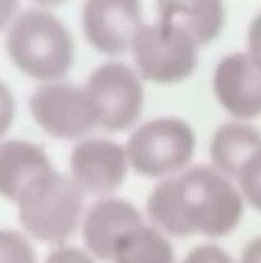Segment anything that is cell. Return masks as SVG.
I'll return each mask as SVG.
<instances>
[{
	"label": "cell",
	"instance_id": "cell-19",
	"mask_svg": "<svg viewBox=\"0 0 261 263\" xmlns=\"http://www.w3.org/2000/svg\"><path fill=\"white\" fill-rule=\"evenodd\" d=\"M14 119V99L9 89L0 82V136L8 131Z\"/></svg>",
	"mask_w": 261,
	"mask_h": 263
},
{
	"label": "cell",
	"instance_id": "cell-8",
	"mask_svg": "<svg viewBox=\"0 0 261 263\" xmlns=\"http://www.w3.org/2000/svg\"><path fill=\"white\" fill-rule=\"evenodd\" d=\"M82 22L88 42L108 55L132 49L145 25L140 3L134 0H91L83 8Z\"/></svg>",
	"mask_w": 261,
	"mask_h": 263
},
{
	"label": "cell",
	"instance_id": "cell-16",
	"mask_svg": "<svg viewBox=\"0 0 261 263\" xmlns=\"http://www.w3.org/2000/svg\"><path fill=\"white\" fill-rule=\"evenodd\" d=\"M0 263H35V254L20 234L0 230Z\"/></svg>",
	"mask_w": 261,
	"mask_h": 263
},
{
	"label": "cell",
	"instance_id": "cell-22",
	"mask_svg": "<svg viewBox=\"0 0 261 263\" xmlns=\"http://www.w3.org/2000/svg\"><path fill=\"white\" fill-rule=\"evenodd\" d=\"M242 263H261V236L255 237L245 247Z\"/></svg>",
	"mask_w": 261,
	"mask_h": 263
},
{
	"label": "cell",
	"instance_id": "cell-9",
	"mask_svg": "<svg viewBox=\"0 0 261 263\" xmlns=\"http://www.w3.org/2000/svg\"><path fill=\"white\" fill-rule=\"evenodd\" d=\"M128 166L126 148L103 139H91L80 143L71 156L72 180L83 193H114L123 185Z\"/></svg>",
	"mask_w": 261,
	"mask_h": 263
},
{
	"label": "cell",
	"instance_id": "cell-15",
	"mask_svg": "<svg viewBox=\"0 0 261 263\" xmlns=\"http://www.w3.org/2000/svg\"><path fill=\"white\" fill-rule=\"evenodd\" d=\"M112 262L175 263V254L171 243L160 231L140 225L117 243Z\"/></svg>",
	"mask_w": 261,
	"mask_h": 263
},
{
	"label": "cell",
	"instance_id": "cell-5",
	"mask_svg": "<svg viewBox=\"0 0 261 263\" xmlns=\"http://www.w3.org/2000/svg\"><path fill=\"white\" fill-rule=\"evenodd\" d=\"M197 43L178 28L154 22L138 31L132 52L140 74L155 83H177L197 66Z\"/></svg>",
	"mask_w": 261,
	"mask_h": 263
},
{
	"label": "cell",
	"instance_id": "cell-10",
	"mask_svg": "<svg viewBox=\"0 0 261 263\" xmlns=\"http://www.w3.org/2000/svg\"><path fill=\"white\" fill-rule=\"evenodd\" d=\"M214 89L220 103L235 117L261 116V66L248 52H234L220 60Z\"/></svg>",
	"mask_w": 261,
	"mask_h": 263
},
{
	"label": "cell",
	"instance_id": "cell-12",
	"mask_svg": "<svg viewBox=\"0 0 261 263\" xmlns=\"http://www.w3.org/2000/svg\"><path fill=\"white\" fill-rule=\"evenodd\" d=\"M157 20L178 28L197 45L214 40L225 23V8L217 0L160 2Z\"/></svg>",
	"mask_w": 261,
	"mask_h": 263
},
{
	"label": "cell",
	"instance_id": "cell-3",
	"mask_svg": "<svg viewBox=\"0 0 261 263\" xmlns=\"http://www.w3.org/2000/svg\"><path fill=\"white\" fill-rule=\"evenodd\" d=\"M83 194L72 177L52 170L29 183L17 199L20 220L34 237L52 243L63 242L80 220Z\"/></svg>",
	"mask_w": 261,
	"mask_h": 263
},
{
	"label": "cell",
	"instance_id": "cell-6",
	"mask_svg": "<svg viewBox=\"0 0 261 263\" xmlns=\"http://www.w3.org/2000/svg\"><path fill=\"white\" fill-rule=\"evenodd\" d=\"M86 91L94 102L98 125L108 131L129 128L142 112L145 94L140 77L123 63L98 66L91 74Z\"/></svg>",
	"mask_w": 261,
	"mask_h": 263
},
{
	"label": "cell",
	"instance_id": "cell-7",
	"mask_svg": "<svg viewBox=\"0 0 261 263\" xmlns=\"http://www.w3.org/2000/svg\"><path fill=\"white\" fill-rule=\"evenodd\" d=\"M32 117L57 139H75L98 125L97 111L86 88L69 83L40 86L29 102Z\"/></svg>",
	"mask_w": 261,
	"mask_h": 263
},
{
	"label": "cell",
	"instance_id": "cell-4",
	"mask_svg": "<svg viewBox=\"0 0 261 263\" xmlns=\"http://www.w3.org/2000/svg\"><path fill=\"white\" fill-rule=\"evenodd\" d=\"M194 149L192 128L175 117H162L142 125L126 145L129 165L146 177L178 174L191 160Z\"/></svg>",
	"mask_w": 261,
	"mask_h": 263
},
{
	"label": "cell",
	"instance_id": "cell-11",
	"mask_svg": "<svg viewBox=\"0 0 261 263\" xmlns=\"http://www.w3.org/2000/svg\"><path fill=\"white\" fill-rule=\"evenodd\" d=\"M140 225H143L142 216L132 203L108 197L92 205L85 216V243L97 259L109 262L117 243Z\"/></svg>",
	"mask_w": 261,
	"mask_h": 263
},
{
	"label": "cell",
	"instance_id": "cell-14",
	"mask_svg": "<svg viewBox=\"0 0 261 263\" xmlns=\"http://www.w3.org/2000/svg\"><path fill=\"white\" fill-rule=\"evenodd\" d=\"M261 149V131L249 123L232 122L220 126L211 143V159L218 173L238 177L248 160Z\"/></svg>",
	"mask_w": 261,
	"mask_h": 263
},
{
	"label": "cell",
	"instance_id": "cell-23",
	"mask_svg": "<svg viewBox=\"0 0 261 263\" xmlns=\"http://www.w3.org/2000/svg\"><path fill=\"white\" fill-rule=\"evenodd\" d=\"M15 9H17V3H14V2H0V28L5 26L11 20Z\"/></svg>",
	"mask_w": 261,
	"mask_h": 263
},
{
	"label": "cell",
	"instance_id": "cell-17",
	"mask_svg": "<svg viewBox=\"0 0 261 263\" xmlns=\"http://www.w3.org/2000/svg\"><path fill=\"white\" fill-rule=\"evenodd\" d=\"M237 179L243 196L254 208L261 211V149L248 160Z\"/></svg>",
	"mask_w": 261,
	"mask_h": 263
},
{
	"label": "cell",
	"instance_id": "cell-18",
	"mask_svg": "<svg viewBox=\"0 0 261 263\" xmlns=\"http://www.w3.org/2000/svg\"><path fill=\"white\" fill-rule=\"evenodd\" d=\"M183 263H234L232 257L218 247L202 245L194 248Z\"/></svg>",
	"mask_w": 261,
	"mask_h": 263
},
{
	"label": "cell",
	"instance_id": "cell-2",
	"mask_svg": "<svg viewBox=\"0 0 261 263\" xmlns=\"http://www.w3.org/2000/svg\"><path fill=\"white\" fill-rule=\"evenodd\" d=\"M6 48L12 62L37 80L65 76L74 59L71 34L54 14L43 9H28L12 22Z\"/></svg>",
	"mask_w": 261,
	"mask_h": 263
},
{
	"label": "cell",
	"instance_id": "cell-21",
	"mask_svg": "<svg viewBox=\"0 0 261 263\" xmlns=\"http://www.w3.org/2000/svg\"><path fill=\"white\" fill-rule=\"evenodd\" d=\"M248 54L261 66V12L252 20L248 34Z\"/></svg>",
	"mask_w": 261,
	"mask_h": 263
},
{
	"label": "cell",
	"instance_id": "cell-13",
	"mask_svg": "<svg viewBox=\"0 0 261 263\" xmlns=\"http://www.w3.org/2000/svg\"><path fill=\"white\" fill-rule=\"evenodd\" d=\"M52 171L48 156L35 145L11 140L0 145V194L17 200L23 190Z\"/></svg>",
	"mask_w": 261,
	"mask_h": 263
},
{
	"label": "cell",
	"instance_id": "cell-20",
	"mask_svg": "<svg viewBox=\"0 0 261 263\" xmlns=\"http://www.w3.org/2000/svg\"><path fill=\"white\" fill-rule=\"evenodd\" d=\"M46 263H94V260L80 250L65 247L52 251Z\"/></svg>",
	"mask_w": 261,
	"mask_h": 263
},
{
	"label": "cell",
	"instance_id": "cell-1",
	"mask_svg": "<svg viewBox=\"0 0 261 263\" xmlns=\"http://www.w3.org/2000/svg\"><path fill=\"white\" fill-rule=\"evenodd\" d=\"M148 211L163 231L174 236L229 234L240 222L243 200L226 176L211 166H194L157 185Z\"/></svg>",
	"mask_w": 261,
	"mask_h": 263
}]
</instances>
